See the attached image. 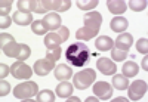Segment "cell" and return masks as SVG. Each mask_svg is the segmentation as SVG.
<instances>
[{
	"instance_id": "obj_1",
	"label": "cell",
	"mask_w": 148,
	"mask_h": 102,
	"mask_svg": "<svg viewBox=\"0 0 148 102\" xmlns=\"http://www.w3.org/2000/svg\"><path fill=\"white\" fill-rule=\"evenodd\" d=\"M90 58V50L83 42H74L65 50V59L74 67H83Z\"/></svg>"
},
{
	"instance_id": "obj_2",
	"label": "cell",
	"mask_w": 148,
	"mask_h": 102,
	"mask_svg": "<svg viewBox=\"0 0 148 102\" xmlns=\"http://www.w3.org/2000/svg\"><path fill=\"white\" fill-rule=\"evenodd\" d=\"M73 77H74V81H73L74 87L80 89V90H84V89L90 87V86L95 83L96 73H95V70H92V68H86V70L79 71L77 74H74Z\"/></svg>"
},
{
	"instance_id": "obj_3",
	"label": "cell",
	"mask_w": 148,
	"mask_h": 102,
	"mask_svg": "<svg viewBox=\"0 0 148 102\" xmlns=\"http://www.w3.org/2000/svg\"><path fill=\"white\" fill-rule=\"evenodd\" d=\"M39 93V86L34 81H25V83H19L18 86H15L14 95L16 99L21 101H28L33 96H37Z\"/></svg>"
},
{
	"instance_id": "obj_4",
	"label": "cell",
	"mask_w": 148,
	"mask_h": 102,
	"mask_svg": "<svg viewBox=\"0 0 148 102\" xmlns=\"http://www.w3.org/2000/svg\"><path fill=\"white\" fill-rule=\"evenodd\" d=\"M10 75H14L15 79L19 80H28L33 75V68H30L22 61H16L15 64L10 65Z\"/></svg>"
},
{
	"instance_id": "obj_5",
	"label": "cell",
	"mask_w": 148,
	"mask_h": 102,
	"mask_svg": "<svg viewBox=\"0 0 148 102\" xmlns=\"http://www.w3.org/2000/svg\"><path fill=\"white\" fill-rule=\"evenodd\" d=\"M148 84L144 80H135L132 84H129L127 90H129V98L132 101H139L142 99V96L147 93Z\"/></svg>"
},
{
	"instance_id": "obj_6",
	"label": "cell",
	"mask_w": 148,
	"mask_h": 102,
	"mask_svg": "<svg viewBox=\"0 0 148 102\" xmlns=\"http://www.w3.org/2000/svg\"><path fill=\"white\" fill-rule=\"evenodd\" d=\"M52 70H55V62L47 59V58H43V59H39L34 62V67H33V71L40 75V77H45V75H47L49 73H51Z\"/></svg>"
},
{
	"instance_id": "obj_7",
	"label": "cell",
	"mask_w": 148,
	"mask_h": 102,
	"mask_svg": "<svg viewBox=\"0 0 148 102\" xmlns=\"http://www.w3.org/2000/svg\"><path fill=\"white\" fill-rule=\"evenodd\" d=\"M93 93L98 99H102V101H107L111 98L113 95V86L107 81H98L93 84Z\"/></svg>"
},
{
	"instance_id": "obj_8",
	"label": "cell",
	"mask_w": 148,
	"mask_h": 102,
	"mask_svg": "<svg viewBox=\"0 0 148 102\" xmlns=\"http://www.w3.org/2000/svg\"><path fill=\"white\" fill-rule=\"evenodd\" d=\"M43 6L46 10H58V12H65L71 8V0H42Z\"/></svg>"
},
{
	"instance_id": "obj_9",
	"label": "cell",
	"mask_w": 148,
	"mask_h": 102,
	"mask_svg": "<svg viewBox=\"0 0 148 102\" xmlns=\"http://www.w3.org/2000/svg\"><path fill=\"white\" fill-rule=\"evenodd\" d=\"M96 67L104 75H113L117 71V65L114 64V61L110 59V58H99L96 62Z\"/></svg>"
},
{
	"instance_id": "obj_10",
	"label": "cell",
	"mask_w": 148,
	"mask_h": 102,
	"mask_svg": "<svg viewBox=\"0 0 148 102\" xmlns=\"http://www.w3.org/2000/svg\"><path fill=\"white\" fill-rule=\"evenodd\" d=\"M102 24V15L99 12H88L84 15V27L90 30H99Z\"/></svg>"
},
{
	"instance_id": "obj_11",
	"label": "cell",
	"mask_w": 148,
	"mask_h": 102,
	"mask_svg": "<svg viewBox=\"0 0 148 102\" xmlns=\"http://www.w3.org/2000/svg\"><path fill=\"white\" fill-rule=\"evenodd\" d=\"M132 44H133V37L129 33L119 34V37H117L116 42H114V47L116 49H120V50H125V52H129V49H130Z\"/></svg>"
},
{
	"instance_id": "obj_12",
	"label": "cell",
	"mask_w": 148,
	"mask_h": 102,
	"mask_svg": "<svg viewBox=\"0 0 148 102\" xmlns=\"http://www.w3.org/2000/svg\"><path fill=\"white\" fill-rule=\"evenodd\" d=\"M46 25V28L49 31H52V30H59L61 28V16L58 14H55V12H49V14H46V16L42 19Z\"/></svg>"
},
{
	"instance_id": "obj_13",
	"label": "cell",
	"mask_w": 148,
	"mask_h": 102,
	"mask_svg": "<svg viewBox=\"0 0 148 102\" xmlns=\"http://www.w3.org/2000/svg\"><path fill=\"white\" fill-rule=\"evenodd\" d=\"M107 8L113 15H121L125 14L127 9V3L123 0H108L107 2Z\"/></svg>"
},
{
	"instance_id": "obj_14",
	"label": "cell",
	"mask_w": 148,
	"mask_h": 102,
	"mask_svg": "<svg viewBox=\"0 0 148 102\" xmlns=\"http://www.w3.org/2000/svg\"><path fill=\"white\" fill-rule=\"evenodd\" d=\"M55 77L59 81H65L68 79L73 77V68L70 65H65V64H59V65L55 67Z\"/></svg>"
},
{
	"instance_id": "obj_15",
	"label": "cell",
	"mask_w": 148,
	"mask_h": 102,
	"mask_svg": "<svg viewBox=\"0 0 148 102\" xmlns=\"http://www.w3.org/2000/svg\"><path fill=\"white\" fill-rule=\"evenodd\" d=\"M95 47L99 50V52H107V50H111L114 47V42L108 36H101L95 40Z\"/></svg>"
},
{
	"instance_id": "obj_16",
	"label": "cell",
	"mask_w": 148,
	"mask_h": 102,
	"mask_svg": "<svg viewBox=\"0 0 148 102\" xmlns=\"http://www.w3.org/2000/svg\"><path fill=\"white\" fill-rule=\"evenodd\" d=\"M110 27H111V30H113V31L121 34L123 31L129 27V22H127L126 18H123V16H114L113 19H111Z\"/></svg>"
},
{
	"instance_id": "obj_17",
	"label": "cell",
	"mask_w": 148,
	"mask_h": 102,
	"mask_svg": "<svg viewBox=\"0 0 148 102\" xmlns=\"http://www.w3.org/2000/svg\"><path fill=\"white\" fill-rule=\"evenodd\" d=\"M98 31H99V30H90V28H86V27L79 28V30L76 31V39H77L79 42L92 40V39H95V37H96Z\"/></svg>"
},
{
	"instance_id": "obj_18",
	"label": "cell",
	"mask_w": 148,
	"mask_h": 102,
	"mask_svg": "<svg viewBox=\"0 0 148 102\" xmlns=\"http://www.w3.org/2000/svg\"><path fill=\"white\" fill-rule=\"evenodd\" d=\"M61 43H64V42H62V39L59 37L58 33H49V34H46V37H45V46H46L47 49H55V47L61 46Z\"/></svg>"
},
{
	"instance_id": "obj_19",
	"label": "cell",
	"mask_w": 148,
	"mask_h": 102,
	"mask_svg": "<svg viewBox=\"0 0 148 102\" xmlns=\"http://www.w3.org/2000/svg\"><path fill=\"white\" fill-rule=\"evenodd\" d=\"M73 87H74V84L68 83L67 80L65 81H61L56 86V95L59 98H70L71 93H73Z\"/></svg>"
},
{
	"instance_id": "obj_20",
	"label": "cell",
	"mask_w": 148,
	"mask_h": 102,
	"mask_svg": "<svg viewBox=\"0 0 148 102\" xmlns=\"http://www.w3.org/2000/svg\"><path fill=\"white\" fill-rule=\"evenodd\" d=\"M113 87H116L117 90H125V89L129 87V80L126 75L121 74H113Z\"/></svg>"
},
{
	"instance_id": "obj_21",
	"label": "cell",
	"mask_w": 148,
	"mask_h": 102,
	"mask_svg": "<svg viewBox=\"0 0 148 102\" xmlns=\"http://www.w3.org/2000/svg\"><path fill=\"white\" fill-rule=\"evenodd\" d=\"M31 55V49L30 46L24 44V43H18V47H16V52H15V58L18 61H25L28 59Z\"/></svg>"
},
{
	"instance_id": "obj_22",
	"label": "cell",
	"mask_w": 148,
	"mask_h": 102,
	"mask_svg": "<svg viewBox=\"0 0 148 102\" xmlns=\"http://www.w3.org/2000/svg\"><path fill=\"white\" fill-rule=\"evenodd\" d=\"M15 24L18 25H28V24H33V14H24V12H15L14 18Z\"/></svg>"
},
{
	"instance_id": "obj_23",
	"label": "cell",
	"mask_w": 148,
	"mask_h": 102,
	"mask_svg": "<svg viewBox=\"0 0 148 102\" xmlns=\"http://www.w3.org/2000/svg\"><path fill=\"white\" fill-rule=\"evenodd\" d=\"M138 71H139V67L136 65V64H135V61L126 62L125 65H123V68H121L123 75H126V77H133V75L138 74Z\"/></svg>"
},
{
	"instance_id": "obj_24",
	"label": "cell",
	"mask_w": 148,
	"mask_h": 102,
	"mask_svg": "<svg viewBox=\"0 0 148 102\" xmlns=\"http://www.w3.org/2000/svg\"><path fill=\"white\" fill-rule=\"evenodd\" d=\"M37 101H39V102H53L55 101V95H53L52 90L45 89V90L37 93Z\"/></svg>"
},
{
	"instance_id": "obj_25",
	"label": "cell",
	"mask_w": 148,
	"mask_h": 102,
	"mask_svg": "<svg viewBox=\"0 0 148 102\" xmlns=\"http://www.w3.org/2000/svg\"><path fill=\"white\" fill-rule=\"evenodd\" d=\"M31 30H33V33L37 34V36L46 34V33L49 31V30L46 28V25H45L43 21H33V24H31Z\"/></svg>"
},
{
	"instance_id": "obj_26",
	"label": "cell",
	"mask_w": 148,
	"mask_h": 102,
	"mask_svg": "<svg viewBox=\"0 0 148 102\" xmlns=\"http://www.w3.org/2000/svg\"><path fill=\"white\" fill-rule=\"evenodd\" d=\"M16 47H18V43L14 40V42H10V43H8L6 46H3V47H2V52H3L6 56H9V58H15Z\"/></svg>"
},
{
	"instance_id": "obj_27",
	"label": "cell",
	"mask_w": 148,
	"mask_h": 102,
	"mask_svg": "<svg viewBox=\"0 0 148 102\" xmlns=\"http://www.w3.org/2000/svg\"><path fill=\"white\" fill-rule=\"evenodd\" d=\"M129 8L133 10V12H141L147 8V0H130V2L127 3Z\"/></svg>"
},
{
	"instance_id": "obj_28",
	"label": "cell",
	"mask_w": 148,
	"mask_h": 102,
	"mask_svg": "<svg viewBox=\"0 0 148 102\" xmlns=\"http://www.w3.org/2000/svg\"><path fill=\"white\" fill-rule=\"evenodd\" d=\"M111 58H113L114 62H121V61H125L127 58V52L113 47V49H111Z\"/></svg>"
},
{
	"instance_id": "obj_29",
	"label": "cell",
	"mask_w": 148,
	"mask_h": 102,
	"mask_svg": "<svg viewBox=\"0 0 148 102\" xmlns=\"http://www.w3.org/2000/svg\"><path fill=\"white\" fill-rule=\"evenodd\" d=\"M77 8L82 9V10H89V9H93L98 6V0H90V2H83V0H77L76 2Z\"/></svg>"
},
{
	"instance_id": "obj_30",
	"label": "cell",
	"mask_w": 148,
	"mask_h": 102,
	"mask_svg": "<svg viewBox=\"0 0 148 102\" xmlns=\"http://www.w3.org/2000/svg\"><path fill=\"white\" fill-rule=\"evenodd\" d=\"M30 5H31V12H37V14H46V8L43 6V2L40 0H30Z\"/></svg>"
},
{
	"instance_id": "obj_31",
	"label": "cell",
	"mask_w": 148,
	"mask_h": 102,
	"mask_svg": "<svg viewBox=\"0 0 148 102\" xmlns=\"http://www.w3.org/2000/svg\"><path fill=\"white\" fill-rule=\"evenodd\" d=\"M61 47L58 46V47H55V49H47V52H46V58L47 59H51V61H53V62H56L59 58H61Z\"/></svg>"
},
{
	"instance_id": "obj_32",
	"label": "cell",
	"mask_w": 148,
	"mask_h": 102,
	"mask_svg": "<svg viewBox=\"0 0 148 102\" xmlns=\"http://www.w3.org/2000/svg\"><path fill=\"white\" fill-rule=\"evenodd\" d=\"M12 5H14L12 0H2V2H0V16L9 15V12L12 9Z\"/></svg>"
},
{
	"instance_id": "obj_33",
	"label": "cell",
	"mask_w": 148,
	"mask_h": 102,
	"mask_svg": "<svg viewBox=\"0 0 148 102\" xmlns=\"http://www.w3.org/2000/svg\"><path fill=\"white\" fill-rule=\"evenodd\" d=\"M16 6H18L19 12H24V14H31V5H30V2H25V0H18Z\"/></svg>"
},
{
	"instance_id": "obj_34",
	"label": "cell",
	"mask_w": 148,
	"mask_h": 102,
	"mask_svg": "<svg viewBox=\"0 0 148 102\" xmlns=\"http://www.w3.org/2000/svg\"><path fill=\"white\" fill-rule=\"evenodd\" d=\"M136 50L139 53L147 55V52H148V40L147 39H139L136 42Z\"/></svg>"
},
{
	"instance_id": "obj_35",
	"label": "cell",
	"mask_w": 148,
	"mask_h": 102,
	"mask_svg": "<svg viewBox=\"0 0 148 102\" xmlns=\"http://www.w3.org/2000/svg\"><path fill=\"white\" fill-rule=\"evenodd\" d=\"M9 92H10V84L2 79V83H0V96L3 98V96H6Z\"/></svg>"
},
{
	"instance_id": "obj_36",
	"label": "cell",
	"mask_w": 148,
	"mask_h": 102,
	"mask_svg": "<svg viewBox=\"0 0 148 102\" xmlns=\"http://www.w3.org/2000/svg\"><path fill=\"white\" fill-rule=\"evenodd\" d=\"M15 39L12 37L10 34H8V33H2L0 34V42H2V47L3 46H6L8 43H10V42H14Z\"/></svg>"
},
{
	"instance_id": "obj_37",
	"label": "cell",
	"mask_w": 148,
	"mask_h": 102,
	"mask_svg": "<svg viewBox=\"0 0 148 102\" xmlns=\"http://www.w3.org/2000/svg\"><path fill=\"white\" fill-rule=\"evenodd\" d=\"M10 24H12V18L9 15H2V19H0V28H9Z\"/></svg>"
},
{
	"instance_id": "obj_38",
	"label": "cell",
	"mask_w": 148,
	"mask_h": 102,
	"mask_svg": "<svg viewBox=\"0 0 148 102\" xmlns=\"http://www.w3.org/2000/svg\"><path fill=\"white\" fill-rule=\"evenodd\" d=\"M58 34H59L61 39H62V42H65V40H68V37H70V30L67 27H64V25H61Z\"/></svg>"
},
{
	"instance_id": "obj_39",
	"label": "cell",
	"mask_w": 148,
	"mask_h": 102,
	"mask_svg": "<svg viewBox=\"0 0 148 102\" xmlns=\"http://www.w3.org/2000/svg\"><path fill=\"white\" fill-rule=\"evenodd\" d=\"M9 74H10V67H8L6 64H2V67H0V77L5 79Z\"/></svg>"
},
{
	"instance_id": "obj_40",
	"label": "cell",
	"mask_w": 148,
	"mask_h": 102,
	"mask_svg": "<svg viewBox=\"0 0 148 102\" xmlns=\"http://www.w3.org/2000/svg\"><path fill=\"white\" fill-rule=\"evenodd\" d=\"M148 58H147V55H145V58L142 59V68H144V71H148Z\"/></svg>"
},
{
	"instance_id": "obj_41",
	"label": "cell",
	"mask_w": 148,
	"mask_h": 102,
	"mask_svg": "<svg viewBox=\"0 0 148 102\" xmlns=\"http://www.w3.org/2000/svg\"><path fill=\"white\" fill-rule=\"evenodd\" d=\"M67 101H70V102H79V101H80V99H79V98H77V96H70V98H68V99H67Z\"/></svg>"
},
{
	"instance_id": "obj_42",
	"label": "cell",
	"mask_w": 148,
	"mask_h": 102,
	"mask_svg": "<svg viewBox=\"0 0 148 102\" xmlns=\"http://www.w3.org/2000/svg\"><path fill=\"white\" fill-rule=\"evenodd\" d=\"M86 101H88V102H92V101H98L95 96H89V98H86Z\"/></svg>"
},
{
	"instance_id": "obj_43",
	"label": "cell",
	"mask_w": 148,
	"mask_h": 102,
	"mask_svg": "<svg viewBox=\"0 0 148 102\" xmlns=\"http://www.w3.org/2000/svg\"><path fill=\"white\" fill-rule=\"evenodd\" d=\"M114 101H117V102H120V101H127L126 98H123V96H119V98H116Z\"/></svg>"
}]
</instances>
